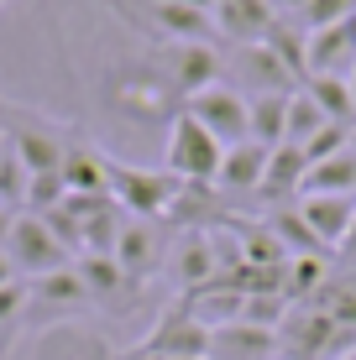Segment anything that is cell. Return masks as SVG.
<instances>
[{
	"instance_id": "obj_25",
	"label": "cell",
	"mask_w": 356,
	"mask_h": 360,
	"mask_svg": "<svg viewBox=\"0 0 356 360\" xmlns=\"http://www.w3.org/2000/svg\"><path fill=\"white\" fill-rule=\"evenodd\" d=\"M304 193H356V152L346 146V152H336V157H325V162H314L309 172H304Z\"/></svg>"
},
{
	"instance_id": "obj_10",
	"label": "cell",
	"mask_w": 356,
	"mask_h": 360,
	"mask_svg": "<svg viewBox=\"0 0 356 360\" xmlns=\"http://www.w3.org/2000/svg\"><path fill=\"white\" fill-rule=\"evenodd\" d=\"M110 256H116V266L126 271V277L137 282V288H142V282H147L157 266L168 262L157 225H152V219H131V214L121 219V235H116V251H110Z\"/></svg>"
},
{
	"instance_id": "obj_5",
	"label": "cell",
	"mask_w": 356,
	"mask_h": 360,
	"mask_svg": "<svg viewBox=\"0 0 356 360\" xmlns=\"http://www.w3.org/2000/svg\"><path fill=\"white\" fill-rule=\"evenodd\" d=\"M226 84L236 94H293L299 89V79L278 63V53L267 42H247V47H231V63H226Z\"/></svg>"
},
{
	"instance_id": "obj_42",
	"label": "cell",
	"mask_w": 356,
	"mask_h": 360,
	"mask_svg": "<svg viewBox=\"0 0 356 360\" xmlns=\"http://www.w3.org/2000/svg\"><path fill=\"white\" fill-rule=\"evenodd\" d=\"M340 360H356V350H351V355H340Z\"/></svg>"
},
{
	"instance_id": "obj_36",
	"label": "cell",
	"mask_w": 356,
	"mask_h": 360,
	"mask_svg": "<svg viewBox=\"0 0 356 360\" xmlns=\"http://www.w3.org/2000/svg\"><path fill=\"white\" fill-rule=\"evenodd\" d=\"M21 308H27V282H6L0 288V324H11Z\"/></svg>"
},
{
	"instance_id": "obj_41",
	"label": "cell",
	"mask_w": 356,
	"mask_h": 360,
	"mask_svg": "<svg viewBox=\"0 0 356 360\" xmlns=\"http://www.w3.org/2000/svg\"><path fill=\"white\" fill-rule=\"evenodd\" d=\"M351 152H356V131H351Z\"/></svg>"
},
{
	"instance_id": "obj_23",
	"label": "cell",
	"mask_w": 356,
	"mask_h": 360,
	"mask_svg": "<svg viewBox=\"0 0 356 360\" xmlns=\"http://www.w3.org/2000/svg\"><path fill=\"white\" fill-rule=\"evenodd\" d=\"M27 303H47V308H90V288H84V277L73 266L53 271V277H37L27 288Z\"/></svg>"
},
{
	"instance_id": "obj_6",
	"label": "cell",
	"mask_w": 356,
	"mask_h": 360,
	"mask_svg": "<svg viewBox=\"0 0 356 360\" xmlns=\"http://www.w3.org/2000/svg\"><path fill=\"white\" fill-rule=\"evenodd\" d=\"M6 256H11V266L27 271L32 282H37V277H53V271H63V266H73V256L53 240V230H47L37 214H16L11 240H6Z\"/></svg>"
},
{
	"instance_id": "obj_34",
	"label": "cell",
	"mask_w": 356,
	"mask_h": 360,
	"mask_svg": "<svg viewBox=\"0 0 356 360\" xmlns=\"http://www.w3.org/2000/svg\"><path fill=\"white\" fill-rule=\"evenodd\" d=\"M351 11H356V0H309L304 16H299V27L304 32H325V27H340Z\"/></svg>"
},
{
	"instance_id": "obj_32",
	"label": "cell",
	"mask_w": 356,
	"mask_h": 360,
	"mask_svg": "<svg viewBox=\"0 0 356 360\" xmlns=\"http://www.w3.org/2000/svg\"><path fill=\"white\" fill-rule=\"evenodd\" d=\"M63 198H68L63 172H32V183H27V214H47V209H58Z\"/></svg>"
},
{
	"instance_id": "obj_2",
	"label": "cell",
	"mask_w": 356,
	"mask_h": 360,
	"mask_svg": "<svg viewBox=\"0 0 356 360\" xmlns=\"http://www.w3.org/2000/svg\"><path fill=\"white\" fill-rule=\"evenodd\" d=\"M220 157H226V146L215 141L210 131L200 126V120L189 115V110H178L173 126H168V152H163V167L173 172V178L194 183V188H210L215 172H220Z\"/></svg>"
},
{
	"instance_id": "obj_9",
	"label": "cell",
	"mask_w": 356,
	"mask_h": 360,
	"mask_svg": "<svg viewBox=\"0 0 356 360\" xmlns=\"http://www.w3.org/2000/svg\"><path fill=\"white\" fill-rule=\"evenodd\" d=\"M330 340L336 324L320 308H288V319L278 324V360H330Z\"/></svg>"
},
{
	"instance_id": "obj_4",
	"label": "cell",
	"mask_w": 356,
	"mask_h": 360,
	"mask_svg": "<svg viewBox=\"0 0 356 360\" xmlns=\"http://www.w3.org/2000/svg\"><path fill=\"white\" fill-rule=\"evenodd\" d=\"M183 110H189L194 120H200L204 131L215 136L220 146H236V141H252V115H247V94H236L226 79L210 84V89L189 94L183 99Z\"/></svg>"
},
{
	"instance_id": "obj_15",
	"label": "cell",
	"mask_w": 356,
	"mask_h": 360,
	"mask_svg": "<svg viewBox=\"0 0 356 360\" xmlns=\"http://www.w3.org/2000/svg\"><path fill=\"white\" fill-rule=\"evenodd\" d=\"M241 308H247V292L231 277H215L210 288H200V292H183V314H189L194 324H204L210 334L226 329V324H241Z\"/></svg>"
},
{
	"instance_id": "obj_12",
	"label": "cell",
	"mask_w": 356,
	"mask_h": 360,
	"mask_svg": "<svg viewBox=\"0 0 356 360\" xmlns=\"http://www.w3.org/2000/svg\"><path fill=\"white\" fill-rule=\"evenodd\" d=\"M168 266H173V282H178L183 292L210 288V282L220 277V266H215V245H210V230H178L173 251H168Z\"/></svg>"
},
{
	"instance_id": "obj_14",
	"label": "cell",
	"mask_w": 356,
	"mask_h": 360,
	"mask_svg": "<svg viewBox=\"0 0 356 360\" xmlns=\"http://www.w3.org/2000/svg\"><path fill=\"white\" fill-rule=\"evenodd\" d=\"M210 16H215V32L226 37V42L247 47V42H262L267 37V27L278 21V11H273V0H215Z\"/></svg>"
},
{
	"instance_id": "obj_38",
	"label": "cell",
	"mask_w": 356,
	"mask_h": 360,
	"mask_svg": "<svg viewBox=\"0 0 356 360\" xmlns=\"http://www.w3.org/2000/svg\"><path fill=\"white\" fill-rule=\"evenodd\" d=\"M11 225H16V214H11V209H0V251H6V240H11Z\"/></svg>"
},
{
	"instance_id": "obj_21",
	"label": "cell",
	"mask_w": 356,
	"mask_h": 360,
	"mask_svg": "<svg viewBox=\"0 0 356 360\" xmlns=\"http://www.w3.org/2000/svg\"><path fill=\"white\" fill-rule=\"evenodd\" d=\"M356 63V32L340 21V27L309 32V73H340L346 79Z\"/></svg>"
},
{
	"instance_id": "obj_13",
	"label": "cell",
	"mask_w": 356,
	"mask_h": 360,
	"mask_svg": "<svg viewBox=\"0 0 356 360\" xmlns=\"http://www.w3.org/2000/svg\"><path fill=\"white\" fill-rule=\"evenodd\" d=\"M299 214H304V225L320 235L325 251L336 256L340 240H346V230H351V219H356V193H304Z\"/></svg>"
},
{
	"instance_id": "obj_8",
	"label": "cell",
	"mask_w": 356,
	"mask_h": 360,
	"mask_svg": "<svg viewBox=\"0 0 356 360\" xmlns=\"http://www.w3.org/2000/svg\"><path fill=\"white\" fill-rule=\"evenodd\" d=\"M210 340L215 334L204 324H194L183 308H168L163 319H157V329L147 334L131 355H163V360H210Z\"/></svg>"
},
{
	"instance_id": "obj_22",
	"label": "cell",
	"mask_w": 356,
	"mask_h": 360,
	"mask_svg": "<svg viewBox=\"0 0 356 360\" xmlns=\"http://www.w3.org/2000/svg\"><path fill=\"white\" fill-rule=\"evenodd\" d=\"M262 42L273 47V53H278V63H283V68H288L299 84L309 79V32H304L293 16H278L273 27H267V37H262Z\"/></svg>"
},
{
	"instance_id": "obj_19",
	"label": "cell",
	"mask_w": 356,
	"mask_h": 360,
	"mask_svg": "<svg viewBox=\"0 0 356 360\" xmlns=\"http://www.w3.org/2000/svg\"><path fill=\"white\" fill-rule=\"evenodd\" d=\"M73 271L84 277V288H90V303H105V308H126L121 297L137 292V282L126 277V271L116 266V256H84V262H73Z\"/></svg>"
},
{
	"instance_id": "obj_24",
	"label": "cell",
	"mask_w": 356,
	"mask_h": 360,
	"mask_svg": "<svg viewBox=\"0 0 356 360\" xmlns=\"http://www.w3.org/2000/svg\"><path fill=\"white\" fill-rule=\"evenodd\" d=\"M267 225H273V235L283 240V251L288 256H320V262H330V251L320 245V235H314L309 225H304V214H299V204H278L273 214H267Z\"/></svg>"
},
{
	"instance_id": "obj_37",
	"label": "cell",
	"mask_w": 356,
	"mask_h": 360,
	"mask_svg": "<svg viewBox=\"0 0 356 360\" xmlns=\"http://www.w3.org/2000/svg\"><path fill=\"white\" fill-rule=\"evenodd\" d=\"M340 262H356V219H351V230H346V240H340Z\"/></svg>"
},
{
	"instance_id": "obj_20",
	"label": "cell",
	"mask_w": 356,
	"mask_h": 360,
	"mask_svg": "<svg viewBox=\"0 0 356 360\" xmlns=\"http://www.w3.org/2000/svg\"><path fill=\"white\" fill-rule=\"evenodd\" d=\"M63 188L79 193V198H105V152H94V146L84 141H68L63 152Z\"/></svg>"
},
{
	"instance_id": "obj_39",
	"label": "cell",
	"mask_w": 356,
	"mask_h": 360,
	"mask_svg": "<svg viewBox=\"0 0 356 360\" xmlns=\"http://www.w3.org/2000/svg\"><path fill=\"white\" fill-rule=\"evenodd\" d=\"M6 282H16V266H11V256L0 251V288H6Z\"/></svg>"
},
{
	"instance_id": "obj_7",
	"label": "cell",
	"mask_w": 356,
	"mask_h": 360,
	"mask_svg": "<svg viewBox=\"0 0 356 360\" xmlns=\"http://www.w3.org/2000/svg\"><path fill=\"white\" fill-rule=\"evenodd\" d=\"M6 126H11V152L27 162V172H58L68 152V136H58L53 120L32 115V110H6Z\"/></svg>"
},
{
	"instance_id": "obj_17",
	"label": "cell",
	"mask_w": 356,
	"mask_h": 360,
	"mask_svg": "<svg viewBox=\"0 0 356 360\" xmlns=\"http://www.w3.org/2000/svg\"><path fill=\"white\" fill-rule=\"evenodd\" d=\"M304 172H309V157H304V146H273L267 152V172H262V188H257V198H267V204H283V198H299L304 188Z\"/></svg>"
},
{
	"instance_id": "obj_16",
	"label": "cell",
	"mask_w": 356,
	"mask_h": 360,
	"mask_svg": "<svg viewBox=\"0 0 356 360\" xmlns=\"http://www.w3.org/2000/svg\"><path fill=\"white\" fill-rule=\"evenodd\" d=\"M267 152H273V146H262V141L226 146L210 188H220V193H257V188H262V172H267Z\"/></svg>"
},
{
	"instance_id": "obj_26",
	"label": "cell",
	"mask_w": 356,
	"mask_h": 360,
	"mask_svg": "<svg viewBox=\"0 0 356 360\" xmlns=\"http://www.w3.org/2000/svg\"><path fill=\"white\" fill-rule=\"evenodd\" d=\"M304 89L314 94V105H320L330 120L356 126V99H351V84L340 79V73H309V79H304Z\"/></svg>"
},
{
	"instance_id": "obj_11",
	"label": "cell",
	"mask_w": 356,
	"mask_h": 360,
	"mask_svg": "<svg viewBox=\"0 0 356 360\" xmlns=\"http://www.w3.org/2000/svg\"><path fill=\"white\" fill-rule=\"evenodd\" d=\"M147 27H152L163 42H215V16L204 6H189V0H152L147 6Z\"/></svg>"
},
{
	"instance_id": "obj_1",
	"label": "cell",
	"mask_w": 356,
	"mask_h": 360,
	"mask_svg": "<svg viewBox=\"0 0 356 360\" xmlns=\"http://www.w3.org/2000/svg\"><path fill=\"white\" fill-rule=\"evenodd\" d=\"M189 188L183 178H173L168 167H131L105 157V193L116 198L121 214L131 219H168V209L178 204V193Z\"/></svg>"
},
{
	"instance_id": "obj_35",
	"label": "cell",
	"mask_w": 356,
	"mask_h": 360,
	"mask_svg": "<svg viewBox=\"0 0 356 360\" xmlns=\"http://www.w3.org/2000/svg\"><path fill=\"white\" fill-rule=\"evenodd\" d=\"M351 131H356V126H340V120L320 126V136H314V141H304V157H309V167L325 162V157H336V152H346V146H351Z\"/></svg>"
},
{
	"instance_id": "obj_28",
	"label": "cell",
	"mask_w": 356,
	"mask_h": 360,
	"mask_svg": "<svg viewBox=\"0 0 356 360\" xmlns=\"http://www.w3.org/2000/svg\"><path fill=\"white\" fill-rule=\"evenodd\" d=\"M304 308H320V314H325L336 329H356V277H346V282L330 277L325 288L314 292L309 303H304Z\"/></svg>"
},
{
	"instance_id": "obj_27",
	"label": "cell",
	"mask_w": 356,
	"mask_h": 360,
	"mask_svg": "<svg viewBox=\"0 0 356 360\" xmlns=\"http://www.w3.org/2000/svg\"><path fill=\"white\" fill-rule=\"evenodd\" d=\"M247 115H252V141H262V146H283L288 94H257V99H247Z\"/></svg>"
},
{
	"instance_id": "obj_18",
	"label": "cell",
	"mask_w": 356,
	"mask_h": 360,
	"mask_svg": "<svg viewBox=\"0 0 356 360\" xmlns=\"http://www.w3.org/2000/svg\"><path fill=\"white\" fill-rule=\"evenodd\" d=\"M273 355H278V334L257 324H226L210 340V360H273Z\"/></svg>"
},
{
	"instance_id": "obj_3",
	"label": "cell",
	"mask_w": 356,
	"mask_h": 360,
	"mask_svg": "<svg viewBox=\"0 0 356 360\" xmlns=\"http://www.w3.org/2000/svg\"><path fill=\"white\" fill-rule=\"evenodd\" d=\"M152 73H157V84H163L168 94H200V89H210V84H220L226 63H220L215 42H157Z\"/></svg>"
},
{
	"instance_id": "obj_31",
	"label": "cell",
	"mask_w": 356,
	"mask_h": 360,
	"mask_svg": "<svg viewBox=\"0 0 356 360\" xmlns=\"http://www.w3.org/2000/svg\"><path fill=\"white\" fill-rule=\"evenodd\" d=\"M27 183H32L27 162H21L11 146H0V209H11V214H27Z\"/></svg>"
},
{
	"instance_id": "obj_40",
	"label": "cell",
	"mask_w": 356,
	"mask_h": 360,
	"mask_svg": "<svg viewBox=\"0 0 356 360\" xmlns=\"http://www.w3.org/2000/svg\"><path fill=\"white\" fill-rule=\"evenodd\" d=\"M346 84H351V99H356V63H351V73H346Z\"/></svg>"
},
{
	"instance_id": "obj_30",
	"label": "cell",
	"mask_w": 356,
	"mask_h": 360,
	"mask_svg": "<svg viewBox=\"0 0 356 360\" xmlns=\"http://www.w3.org/2000/svg\"><path fill=\"white\" fill-rule=\"evenodd\" d=\"M325 282H330V262H320V256H288V288H283V297L293 308H304Z\"/></svg>"
},
{
	"instance_id": "obj_29",
	"label": "cell",
	"mask_w": 356,
	"mask_h": 360,
	"mask_svg": "<svg viewBox=\"0 0 356 360\" xmlns=\"http://www.w3.org/2000/svg\"><path fill=\"white\" fill-rule=\"evenodd\" d=\"M320 126H330V115L314 105V94L299 84V89L288 94V126H283V141L304 146V141H314V136H320Z\"/></svg>"
},
{
	"instance_id": "obj_33",
	"label": "cell",
	"mask_w": 356,
	"mask_h": 360,
	"mask_svg": "<svg viewBox=\"0 0 356 360\" xmlns=\"http://www.w3.org/2000/svg\"><path fill=\"white\" fill-rule=\"evenodd\" d=\"M288 297H262V292H252L247 297V308H241V324H257V329H273L278 334V324L288 319Z\"/></svg>"
}]
</instances>
